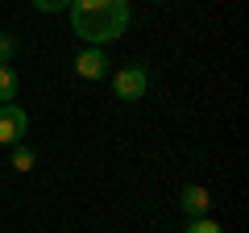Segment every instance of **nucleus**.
<instances>
[{
    "instance_id": "6e6552de",
    "label": "nucleus",
    "mask_w": 249,
    "mask_h": 233,
    "mask_svg": "<svg viewBox=\"0 0 249 233\" xmlns=\"http://www.w3.org/2000/svg\"><path fill=\"white\" fill-rule=\"evenodd\" d=\"M187 233H224L216 221H208V216H196V221H187Z\"/></svg>"
},
{
    "instance_id": "423d86ee",
    "label": "nucleus",
    "mask_w": 249,
    "mask_h": 233,
    "mask_svg": "<svg viewBox=\"0 0 249 233\" xmlns=\"http://www.w3.org/2000/svg\"><path fill=\"white\" fill-rule=\"evenodd\" d=\"M21 96V79L13 67H0V104H17Z\"/></svg>"
},
{
    "instance_id": "9d476101",
    "label": "nucleus",
    "mask_w": 249,
    "mask_h": 233,
    "mask_svg": "<svg viewBox=\"0 0 249 233\" xmlns=\"http://www.w3.org/2000/svg\"><path fill=\"white\" fill-rule=\"evenodd\" d=\"M37 13H58V9H71V0H34Z\"/></svg>"
},
{
    "instance_id": "9b49d317",
    "label": "nucleus",
    "mask_w": 249,
    "mask_h": 233,
    "mask_svg": "<svg viewBox=\"0 0 249 233\" xmlns=\"http://www.w3.org/2000/svg\"><path fill=\"white\" fill-rule=\"evenodd\" d=\"M154 4H166V0H154Z\"/></svg>"
},
{
    "instance_id": "1a4fd4ad",
    "label": "nucleus",
    "mask_w": 249,
    "mask_h": 233,
    "mask_svg": "<svg viewBox=\"0 0 249 233\" xmlns=\"http://www.w3.org/2000/svg\"><path fill=\"white\" fill-rule=\"evenodd\" d=\"M13 167H17V171H29V167H34V150H25V146H13Z\"/></svg>"
},
{
    "instance_id": "39448f33",
    "label": "nucleus",
    "mask_w": 249,
    "mask_h": 233,
    "mask_svg": "<svg viewBox=\"0 0 249 233\" xmlns=\"http://www.w3.org/2000/svg\"><path fill=\"white\" fill-rule=\"evenodd\" d=\"M208 204H212V196H208L204 183H187V188L178 192V208L187 213V221H196V216H208Z\"/></svg>"
},
{
    "instance_id": "7ed1b4c3",
    "label": "nucleus",
    "mask_w": 249,
    "mask_h": 233,
    "mask_svg": "<svg viewBox=\"0 0 249 233\" xmlns=\"http://www.w3.org/2000/svg\"><path fill=\"white\" fill-rule=\"evenodd\" d=\"M29 129V113L21 104H0V146H21Z\"/></svg>"
},
{
    "instance_id": "f257e3e1",
    "label": "nucleus",
    "mask_w": 249,
    "mask_h": 233,
    "mask_svg": "<svg viewBox=\"0 0 249 233\" xmlns=\"http://www.w3.org/2000/svg\"><path fill=\"white\" fill-rule=\"evenodd\" d=\"M129 0H71V29L88 46H108L129 29Z\"/></svg>"
},
{
    "instance_id": "f03ea898",
    "label": "nucleus",
    "mask_w": 249,
    "mask_h": 233,
    "mask_svg": "<svg viewBox=\"0 0 249 233\" xmlns=\"http://www.w3.org/2000/svg\"><path fill=\"white\" fill-rule=\"evenodd\" d=\"M108 79H112V92L121 100H142L145 92H150V67L145 63H129V67H116Z\"/></svg>"
},
{
    "instance_id": "20e7f679",
    "label": "nucleus",
    "mask_w": 249,
    "mask_h": 233,
    "mask_svg": "<svg viewBox=\"0 0 249 233\" xmlns=\"http://www.w3.org/2000/svg\"><path fill=\"white\" fill-rule=\"evenodd\" d=\"M75 71H79L83 79H108V75H112V63H108L104 46H88V50L75 58Z\"/></svg>"
},
{
    "instance_id": "0eeeda50",
    "label": "nucleus",
    "mask_w": 249,
    "mask_h": 233,
    "mask_svg": "<svg viewBox=\"0 0 249 233\" xmlns=\"http://www.w3.org/2000/svg\"><path fill=\"white\" fill-rule=\"evenodd\" d=\"M17 50H21L17 34H0V67H13V58H17Z\"/></svg>"
}]
</instances>
